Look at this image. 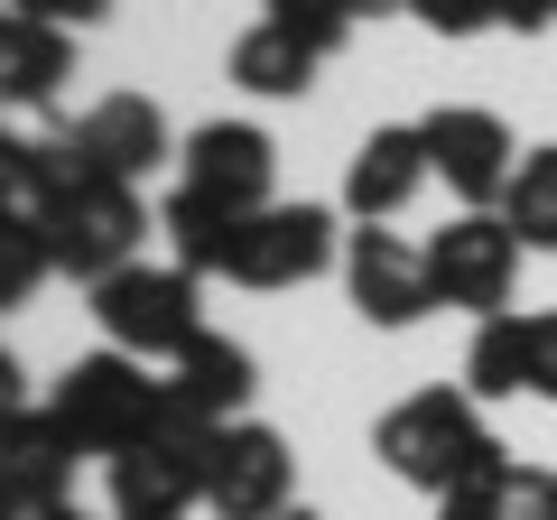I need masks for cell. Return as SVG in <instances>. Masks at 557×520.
<instances>
[{
	"mask_svg": "<svg viewBox=\"0 0 557 520\" xmlns=\"http://www.w3.org/2000/svg\"><path fill=\"white\" fill-rule=\"evenodd\" d=\"M372 456L391 465L409 493H456V483H474L483 465H502L511 446L483 428V400L474 391H418V400H399L391 419L372 428Z\"/></svg>",
	"mask_w": 557,
	"mask_h": 520,
	"instance_id": "1",
	"label": "cell"
},
{
	"mask_svg": "<svg viewBox=\"0 0 557 520\" xmlns=\"http://www.w3.org/2000/svg\"><path fill=\"white\" fill-rule=\"evenodd\" d=\"M47 419H57L84 456L112 465L121 446H139V437H159V428H168V381H149V362H139V354L102 344V354H75V362H65Z\"/></svg>",
	"mask_w": 557,
	"mask_h": 520,
	"instance_id": "2",
	"label": "cell"
},
{
	"mask_svg": "<svg viewBox=\"0 0 557 520\" xmlns=\"http://www.w3.org/2000/svg\"><path fill=\"white\" fill-rule=\"evenodd\" d=\"M205 456H214V428L168 391V428L102 465L112 474V520H186L205 502Z\"/></svg>",
	"mask_w": 557,
	"mask_h": 520,
	"instance_id": "3",
	"label": "cell"
},
{
	"mask_svg": "<svg viewBox=\"0 0 557 520\" xmlns=\"http://www.w3.org/2000/svg\"><path fill=\"white\" fill-rule=\"evenodd\" d=\"M94 325L102 344H121V354L139 362H177L186 344L205 335L196 317V270H177V260H131V270H112V280H94Z\"/></svg>",
	"mask_w": 557,
	"mask_h": 520,
	"instance_id": "4",
	"label": "cell"
},
{
	"mask_svg": "<svg viewBox=\"0 0 557 520\" xmlns=\"http://www.w3.org/2000/svg\"><path fill=\"white\" fill-rule=\"evenodd\" d=\"M139 242H149V205H139V186L121 177H75L57 196V214H47V251H57L65 280H112V270H131Z\"/></svg>",
	"mask_w": 557,
	"mask_h": 520,
	"instance_id": "5",
	"label": "cell"
},
{
	"mask_svg": "<svg viewBox=\"0 0 557 520\" xmlns=\"http://www.w3.org/2000/svg\"><path fill=\"white\" fill-rule=\"evenodd\" d=\"M325 260H335V214H325V205H260V214H233L214 280H233V288H298V280H317Z\"/></svg>",
	"mask_w": 557,
	"mask_h": 520,
	"instance_id": "6",
	"label": "cell"
},
{
	"mask_svg": "<svg viewBox=\"0 0 557 520\" xmlns=\"http://www.w3.org/2000/svg\"><path fill=\"white\" fill-rule=\"evenodd\" d=\"M520 251H530V242H520L502 214H456L437 242H428V288H437V307H465V317L483 325V317L511 307Z\"/></svg>",
	"mask_w": 557,
	"mask_h": 520,
	"instance_id": "7",
	"label": "cell"
},
{
	"mask_svg": "<svg viewBox=\"0 0 557 520\" xmlns=\"http://www.w3.org/2000/svg\"><path fill=\"white\" fill-rule=\"evenodd\" d=\"M298 456H288V437L260 419H233L214 428V456H205V511L214 520H278L298 511Z\"/></svg>",
	"mask_w": 557,
	"mask_h": 520,
	"instance_id": "8",
	"label": "cell"
},
{
	"mask_svg": "<svg viewBox=\"0 0 557 520\" xmlns=\"http://www.w3.org/2000/svg\"><path fill=\"white\" fill-rule=\"evenodd\" d=\"M270 177H278V149L260 121H196L177 149V186L223 214H260L270 205Z\"/></svg>",
	"mask_w": 557,
	"mask_h": 520,
	"instance_id": "9",
	"label": "cell"
},
{
	"mask_svg": "<svg viewBox=\"0 0 557 520\" xmlns=\"http://www.w3.org/2000/svg\"><path fill=\"white\" fill-rule=\"evenodd\" d=\"M418 131H428V168L446 177V196H465V214H493L502 186H511V168H520L511 131H502L493 112H474V102H437Z\"/></svg>",
	"mask_w": 557,
	"mask_h": 520,
	"instance_id": "10",
	"label": "cell"
},
{
	"mask_svg": "<svg viewBox=\"0 0 557 520\" xmlns=\"http://www.w3.org/2000/svg\"><path fill=\"white\" fill-rule=\"evenodd\" d=\"M344 298H354V317L381 325V335L418 325L428 307H437V288H428V251H409V242L381 233V223L344 233Z\"/></svg>",
	"mask_w": 557,
	"mask_h": 520,
	"instance_id": "11",
	"label": "cell"
},
{
	"mask_svg": "<svg viewBox=\"0 0 557 520\" xmlns=\"http://www.w3.org/2000/svg\"><path fill=\"white\" fill-rule=\"evenodd\" d=\"M65 159H75L84 177H121V186H139L149 168L168 159V112H159L149 94H102L94 112L65 121Z\"/></svg>",
	"mask_w": 557,
	"mask_h": 520,
	"instance_id": "12",
	"label": "cell"
},
{
	"mask_svg": "<svg viewBox=\"0 0 557 520\" xmlns=\"http://www.w3.org/2000/svg\"><path fill=\"white\" fill-rule=\"evenodd\" d=\"M428 177H437V168H428V131H418V121H381L372 140L344 159V205H354L362 223H391Z\"/></svg>",
	"mask_w": 557,
	"mask_h": 520,
	"instance_id": "13",
	"label": "cell"
},
{
	"mask_svg": "<svg viewBox=\"0 0 557 520\" xmlns=\"http://www.w3.org/2000/svg\"><path fill=\"white\" fill-rule=\"evenodd\" d=\"M75 465H84V446L65 437L47 409H20V419L0 428V483H10V502H20V511L75 502Z\"/></svg>",
	"mask_w": 557,
	"mask_h": 520,
	"instance_id": "14",
	"label": "cell"
},
{
	"mask_svg": "<svg viewBox=\"0 0 557 520\" xmlns=\"http://www.w3.org/2000/svg\"><path fill=\"white\" fill-rule=\"evenodd\" d=\"M65 84H75V28L20 20L10 38H0V121L10 112H47Z\"/></svg>",
	"mask_w": 557,
	"mask_h": 520,
	"instance_id": "15",
	"label": "cell"
},
{
	"mask_svg": "<svg viewBox=\"0 0 557 520\" xmlns=\"http://www.w3.org/2000/svg\"><path fill=\"white\" fill-rule=\"evenodd\" d=\"M84 168L65 159V131H20V121H0V205L10 214H57V196L75 186Z\"/></svg>",
	"mask_w": 557,
	"mask_h": 520,
	"instance_id": "16",
	"label": "cell"
},
{
	"mask_svg": "<svg viewBox=\"0 0 557 520\" xmlns=\"http://www.w3.org/2000/svg\"><path fill=\"white\" fill-rule=\"evenodd\" d=\"M168 391H177L205 428H233V409L251 400L260 381H251V354H242L233 335H196L177 362H168Z\"/></svg>",
	"mask_w": 557,
	"mask_h": 520,
	"instance_id": "17",
	"label": "cell"
},
{
	"mask_svg": "<svg viewBox=\"0 0 557 520\" xmlns=\"http://www.w3.org/2000/svg\"><path fill=\"white\" fill-rule=\"evenodd\" d=\"M437 520H557V474H539V465H483L474 483H456V493L437 502Z\"/></svg>",
	"mask_w": 557,
	"mask_h": 520,
	"instance_id": "18",
	"label": "cell"
},
{
	"mask_svg": "<svg viewBox=\"0 0 557 520\" xmlns=\"http://www.w3.org/2000/svg\"><path fill=\"white\" fill-rule=\"evenodd\" d=\"M317 65L325 57L307 38H288L278 20H260V28H242V38H233V84H242V94H260V102H298L307 84H317Z\"/></svg>",
	"mask_w": 557,
	"mask_h": 520,
	"instance_id": "19",
	"label": "cell"
},
{
	"mask_svg": "<svg viewBox=\"0 0 557 520\" xmlns=\"http://www.w3.org/2000/svg\"><path fill=\"white\" fill-rule=\"evenodd\" d=\"M465 391L474 400H520L530 391V317H483L474 325V354H465Z\"/></svg>",
	"mask_w": 557,
	"mask_h": 520,
	"instance_id": "20",
	"label": "cell"
},
{
	"mask_svg": "<svg viewBox=\"0 0 557 520\" xmlns=\"http://www.w3.org/2000/svg\"><path fill=\"white\" fill-rule=\"evenodd\" d=\"M493 214L511 223L530 251H557V149H520V168H511V186H502Z\"/></svg>",
	"mask_w": 557,
	"mask_h": 520,
	"instance_id": "21",
	"label": "cell"
},
{
	"mask_svg": "<svg viewBox=\"0 0 557 520\" xmlns=\"http://www.w3.org/2000/svg\"><path fill=\"white\" fill-rule=\"evenodd\" d=\"M57 280V251H47V223L38 214H10L0 205V307H20L28 288Z\"/></svg>",
	"mask_w": 557,
	"mask_h": 520,
	"instance_id": "22",
	"label": "cell"
},
{
	"mask_svg": "<svg viewBox=\"0 0 557 520\" xmlns=\"http://www.w3.org/2000/svg\"><path fill=\"white\" fill-rule=\"evenodd\" d=\"M260 10H270L288 38H307L317 57H335V47L362 28V0H260Z\"/></svg>",
	"mask_w": 557,
	"mask_h": 520,
	"instance_id": "23",
	"label": "cell"
},
{
	"mask_svg": "<svg viewBox=\"0 0 557 520\" xmlns=\"http://www.w3.org/2000/svg\"><path fill=\"white\" fill-rule=\"evenodd\" d=\"M409 10L437 28V38H483V28H502V0H409Z\"/></svg>",
	"mask_w": 557,
	"mask_h": 520,
	"instance_id": "24",
	"label": "cell"
},
{
	"mask_svg": "<svg viewBox=\"0 0 557 520\" xmlns=\"http://www.w3.org/2000/svg\"><path fill=\"white\" fill-rule=\"evenodd\" d=\"M530 391H548V400H557V307H539V317H530Z\"/></svg>",
	"mask_w": 557,
	"mask_h": 520,
	"instance_id": "25",
	"label": "cell"
},
{
	"mask_svg": "<svg viewBox=\"0 0 557 520\" xmlns=\"http://www.w3.org/2000/svg\"><path fill=\"white\" fill-rule=\"evenodd\" d=\"M10 10H20V20H47V28H94L112 0H10Z\"/></svg>",
	"mask_w": 557,
	"mask_h": 520,
	"instance_id": "26",
	"label": "cell"
},
{
	"mask_svg": "<svg viewBox=\"0 0 557 520\" xmlns=\"http://www.w3.org/2000/svg\"><path fill=\"white\" fill-rule=\"evenodd\" d=\"M502 28H520V38H539V28H557V0H502Z\"/></svg>",
	"mask_w": 557,
	"mask_h": 520,
	"instance_id": "27",
	"label": "cell"
},
{
	"mask_svg": "<svg viewBox=\"0 0 557 520\" xmlns=\"http://www.w3.org/2000/svg\"><path fill=\"white\" fill-rule=\"evenodd\" d=\"M20 409H28V381H20V362H10V354H0V428H10V419H20Z\"/></svg>",
	"mask_w": 557,
	"mask_h": 520,
	"instance_id": "28",
	"label": "cell"
},
{
	"mask_svg": "<svg viewBox=\"0 0 557 520\" xmlns=\"http://www.w3.org/2000/svg\"><path fill=\"white\" fill-rule=\"evenodd\" d=\"M28 520H94L84 502H47V511H28Z\"/></svg>",
	"mask_w": 557,
	"mask_h": 520,
	"instance_id": "29",
	"label": "cell"
},
{
	"mask_svg": "<svg viewBox=\"0 0 557 520\" xmlns=\"http://www.w3.org/2000/svg\"><path fill=\"white\" fill-rule=\"evenodd\" d=\"M381 10H409V0H362V20H381Z\"/></svg>",
	"mask_w": 557,
	"mask_h": 520,
	"instance_id": "30",
	"label": "cell"
},
{
	"mask_svg": "<svg viewBox=\"0 0 557 520\" xmlns=\"http://www.w3.org/2000/svg\"><path fill=\"white\" fill-rule=\"evenodd\" d=\"M0 520H28V511H20V502H10V483H0Z\"/></svg>",
	"mask_w": 557,
	"mask_h": 520,
	"instance_id": "31",
	"label": "cell"
},
{
	"mask_svg": "<svg viewBox=\"0 0 557 520\" xmlns=\"http://www.w3.org/2000/svg\"><path fill=\"white\" fill-rule=\"evenodd\" d=\"M10 28H20V10H10V0H0V38H10Z\"/></svg>",
	"mask_w": 557,
	"mask_h": 520,
	"instance_id": "32",
	"label": "cell"
},
{
	"mask_svg": "<svg viewBox=\"0 0 557 520\" xmlns=\"http://www.w3.org/2000/svg\"><path fill=\"white\" fill-rule=\"evenodd\" d=\"M278 520H325V511H278Z\"/></svg>",
	"mask_w": 557,
	"mask_h": 520,
	"instance_id": "33",
	"label": "cell"
}]
</instances>
